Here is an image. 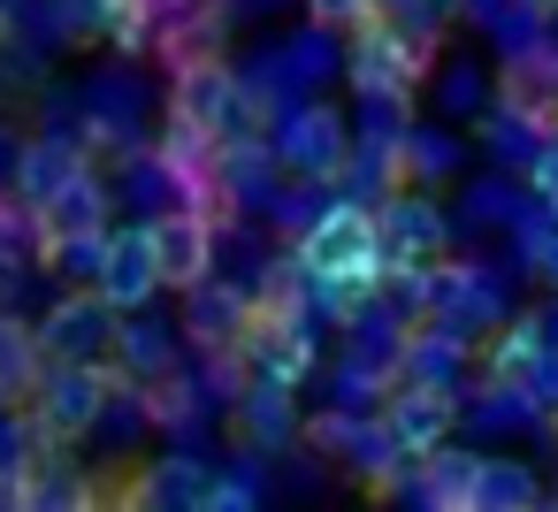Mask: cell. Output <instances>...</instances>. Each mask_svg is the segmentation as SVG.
Listing matches in <instances>:
<instances>
[{
	"instance_id": "9",
	"label": "cell",
	"mask_w": 558,
	"mask_h": 512,
	"mask_svg": "<svg viewBox=\"0 0 558 512\" xmlns=\"http://www.w3.org/2000/svg\"><path fill=\"white\" fill-rule=\"evenodd\" d=\"M161 291V260H154V230H108L100 237V298L116 314L146 306Z\"/></svg>"
},
{
	"instance_id": "17",
	"label": "cell",
	"mask_w": 558,
	"mask_h": 512,
	"mask_svg": "<svg viewBox=\"0 0 558 512\" xmlns=\"http://www.w3.org/2000/svg\"><path fill=\"white\" fill-rule=\"evenodd\" d=\"M299 154H306V161L329 176V169H337V154H344V138H337V115H322V108H314V115L299 123Z\"/></svg>"
},
{
	"instance_id": "10",
	"label": "cell",
	"mask_w": 558,
	"mask_h": 512,
	"mask_svg": "<svg viewBox=\"0 0 558 512\" xmlns=\"http://www.w3.org/2000/svg\"><path fill=\"white\" fill-rule=\"evenodd\" d=\"M444 436H451V390L444 382H413L405 398H390V413H383V443L390 451L428 459Z\"/></svg>"
},
{
	"instance_id": "8",
	"label": "cell",
	"mask_w": 558,
	"mask_h": 512,
	"mask_svg": "<svg viewBox=\"0 0 558 512\" xmlns=\"http://www.w3.org/2000/svg\"><path fill=\"white\" fill-rule=\"evenodd\" d=\"M375 222H383V268H398L405 283L444 268V215L428 199H390Z\"/></svg>"
},
{
	"instance_id": "7",
	"label": "cell",
	"mask_w": 558,
	"mask_h": 512,
	"mask_svg": "<svg viewBox=\"0 0 558 512\" xmlns=\"http://www.w3.org/2000/svg\"><path fill=\"white\" fill-rule=\"evenodd\" d=\"M497 100H505L512 123L558 138V47H527V54H512V62L497 70Z\"/></svg>"
},
{
	"instance_id": "19",
	"label": "cell",
	"mask_w": 558,
	"mask_h": 512,
	"mask_svg": "<svg viewBox=\"0 0 558 512\" xmlns=\"http://www.w3.org/2000/svg\"><path fill=\"white\" fill-rule=\"evenodd\" d=\"M306 16L329 24V32H352L360 16H375V0H306Z\"/></svg>"
},
{
	"instance_id": "15",
	"label": "cell",
	"mask_w": 558,
	"mask_h": 512,
	"mask_svg": "<svg viewBox=\"0 0 558 512\" xmlns=\"http://www.w3.org/2000/svg\"><path fill=\"white\" fill-rule=\"evenodd\" d=\"M39 367H47L39 329H24V321H0V398L32 390V382H39Z\"/></svg>"
},
{
	"instance_id": "12",
	"label": "cell",
	"mask_w": 558,
	"mask_h": 512,
	"mask_svg": "<svg viewBox=\"0 0 558 512\" xmlns=\"http://www.w3.org/2000/svg\"><path fill=\"white\" fill-rule=\"evenodd\" d=\"M474 489H482V459H466V451H444V443L421 459V497H428V504L474 512Z\"/></svg>"
},
{
	"instance_id": "5",
	"label": "cell",
	"mask_w": 558,
	"mask_h": 512,
	"mask_svg": "<svg viewBox=\"0 0 558 512\" xmlns=\"http://www.w3.org/2000/svg\"><path fill=\"white\" fill-rule=\"evenodd\" d=\"M238 115V77L222 54H184L177 62V85H169V123H192V131H230Z\"/></svg>"
},
{
	"instance_id": "3",
	"label": "cell",
	"mask_w": 558,
	"mask_h": 512,
	"mask_svg": "<svg viewBox=\"0 0 558 512\" xmlns=\"http://www.w3.org/2000/svg\"><path fill=\"white\" fill-rule=\"evenodd\" d=\"M421 70H428V54H421L405 32H390V24H375V16L352 24V85H360L367 100H405V93L421 85Z\"/></svg>"
},
{
	"instance_id": "4",
	"label": "cell",
	"mask_w": 558,
	"mask_h": 512,
	"mask_svg": "<svg viewBox=\"0 0 558 512\" xmlns=\"http://www.w3.org/2000/svg\"><path fill=\"white\" fill-rule=\"evenodd\" d=\"M100 237H108V192H100V176L70 169L39 199V260H62L70 245H100Z\"/></svg>"
},
{
	"instance_id": "6",
	"label": "cell",
	"mask_w": 558,
	"mask_h": 512,
	"mask_svg": "<svg viewBox=\"0 0 558 512\" xmlns=\"http://www.w3.org/2000/svg\"><path fill=\"white\" fill-rule=\"evenodd\" d=\"M146 230H154V260H161V283L169 291H199L215 276V215L177 207V215H161Z\"/></svg>"
},
{
	"instance_id": "1",
	"label": "cell",
	"mask_w": 558,
	"mask_h": 512,
	"mask_svg": "<svg viewBox=\"0 0 558 512\" xmlns=\"http://www.w3.org/2000/svg\"><path fill=\"white\" fill-rule=\"evenodd\" d=\"M299 260H306V276L314 283H329V306L337 314H352L360 298H367V283L383 276V222H375V207H329L306 237H299Z\"/></svg>"
},
{
	"instance_id": "16",
	"label": "cell",
	"mask_w": 558,
	"mask_h": 512,
	"mask_svg": "<svg viewBox=\"0 0 558 512\" xmlns=\"http://www.w3.org/2000/svg\"><path fill=\"white\" fill-rule=\"evenodd\" d=\"M520 512V504H535V474L520 466V459H482V489H474V512Z\"/></svg>"
},
{
	"instance_id": "18",
	"label": "cell",
	"mask_w": 558,
	"mask_h": 512,
	"mask_svg": "<svg viewBox=\"0 0 558 512\" xmlns=\"http://www.w3.org/2000/svg\"><path fill=\"white\" fill-rule=\"evenodd\" d=\"M62 176H70V154H47V146H32V154H24V199H32V207H39Z\"/></svg>"
},
{
	"instance_id": "2",
	"label": "cell",
	"mask_w": 558,
	"mask_h": 512,
	"mask_svg": "<svg viewBox=\"0 0 558 512\" xmlns=\"http://www.w3.org/2000/svg\"><path fill=\"white\" fill-rule=\"evenodd\" d=\"M108 398H116V382H108L100 359H54V367H39V428L54 443H70L93 420H108Z\"/></svg>"
},
{
	"instance_id": "13",
	"label": "cell",
	"mask_w": 558,
	"mask_h": 512,
	"mask_svg": "<svg viewBox=\"0 0 558 512\" xmlns=\"http://www.w3.org/2000/svg\"><path fill=\"white\" fill-rule=\"evenodd\" d=\"M543 359H550V352H543V321H512V329L489 344V375H497V382H512V390H527Z\"/></svg>"
},
{
	"instance_id": "14",
	"label": "cell",
	"mask_w": 558,
	"mask_h": 512,
	"mask_svg": "<svg viewBox=\"0 0 558 512\" xmlns=\"http://www.w3.org/2000/svg\"><path fill=\"white\" fill-rule=\"evenodd\" d=\"M245 314H253V298H238V291H207V283H199V298H192V337L222 352V344H238Z\"/></svg>"
},
{
	"instance_id": "11",
	"label": "cell",
	"mask_w": 558,
	"mask_h": 512,
	"mask_svg": "<svg viewBox=\"0 0 558 512\" xmlns=\"http://www.w3.org/2000/svg\"><path fill=\"white\" fill-rule=\"evenodd\" d=\"M108 298L100 291H85V298H62L54 314H47V329H39V352H47V367L54 359H100L108 352Z\"/></svg>"
}]
</instances>
